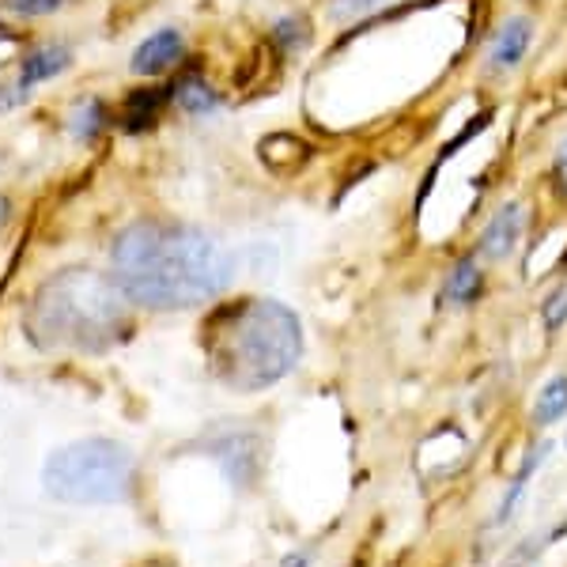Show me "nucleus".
<instances>
[{"label": "nucleus", "instance_id": "obj_1", "mask_svg": "<svg viewBox=\"0 0 567 567\" xmlns=\"http://www.w3.org/2000/svg\"><path fill=\"white\" fill-rule=\"evenodd\" d=\"M114 280L130 303L148 310H189L213 303L231 284L235 261L224 243L200 227L171 219H136L110 250Z\"/></svg>", "mask_w": 567, "mask_h": 567}, {"label": "nucleus", "instance_id": "obj_2", "mask_svg": "<svg viewBox=\"0 0 567 567\" xmlns=\"http://www.w3.org/2000/svg\"><path fill=\"white\" fill-rule=\"evenodd\" d=\"M208 371L235 393H258L288 379L303 360V322L280 299L219 303L200 326Z\"/></svg>", "mask_w": 567, "mask_h": 567}, {"label": "nucleus", "instance_id": "obj_3", "mask_svg": "<svg viewBox=\"0 0 567 567\" xmlns=\"http://www.w3.org/2000/svg\"><path fill=\"white\" fill-rule=\"evenodd\" d=\"M130 329V296L95 269H61L39 284L23 315V333L42 352H106Z\"/></svg>", "mask_w": 567, "mask_h": 567}, {"label": "nucleus", "instance_id": "obj_4", "mask_svg": "<svg viewBox=\"0 0 567 567\" xmlns=\"http://www.w3.org/2000/svg\"><path fill=\"white\" fill-rule=\"evenodd\" d=\"M42 484L61 503H125L136 488V458L114 439H80L53 451Z\"/></svg>", "mask_w": 567, "mask_h": 567}, {"label": "nucleus", "instance_id": "obj_5", "mask_svg": "<svg viewBox=\"0 0 567 567\" xmlns=\"http://www.w3.org/2000/svg\"><path fill=\"white\" fill-rule=\"evenodd\" d=\"M182 53H186V39H182V31H175V27H167V31H155L136 45L130 69L136 76H163V72L178 65Z\"/></svg>", "mask_w": 567, "mask_h": 567}, {"label": "nucleus", "instance_id": "obj_6", "mask_svg": "<svg viewBox=\"0 0 567 567\" xmlns=\"http://www.w3.org/2000/svg\"><path fill=\"white\" fill-rule=\"evenodd\" d=\"M526 227V208L523 205H503L496 216L488 219V227L481 231V258L488 261H503L507 254H515L518 239H523Z\"/></svg>", "mask_w": 567, "mask_h": 567}, {"label": "nucleus", "instance_id": "obj_7", "mask_svg": "<svg viewBox=\"0 0 567 567\" xmlns=\"http://www.w3.org/2000/svg\"><path fill=\"white\" fill-rule=\"evenodd\" d=\"M167 103H175V91L171 87H136L125 95L122 110H117V125H122L125 133L152 130L163 110H167Z\"/></svg>", "mask_w": 567, "mask_h": 567}, {"label": "nucleus", "instance_id": "obj_8", "mask_svg": "<svg viewBox=\"0 0 567 567\" xmlns=\"http://www.w3.org/2000/svg\"><path fill=\"white\" fill-rule=\"evenodd\" d=\"M529 42H534V20L526 16H511L507 23L499 27L496 42H492V53H488V65L492 69H515L518 61L526 58Z\"/></svg>", "mask_w": 567, "mask_h": 567}, {"label": "nucleus", "instance_id": "obj_9", "mask_svg": "<svg viewBox=\"0 0 567 567\" xmlns=\"http://www.w3.org/2000/svg\"><path fill=\"white\" fill-rule=\"evenodd\" d=\"M258 155L272 175H296V171L310 159V144L291 133H272L258 144Z\"/></svg>", "mask_w": 567, "mask_h": 567}, {"label": "nucleus", "instance_id": "obj_10", "mask_svg": "<svg viewBox=\"0 0 567 567\" xmlns=\"http://www.w3.org/2000/svg\"><path fill=\"white\" fill-rule=\"evenodd\" d=\"M481 288H484L481 265H477V258H473V254H465V258L454 261V269L446 272L443 299H446V303H454V307H470V303H477Z\"/></svg>", "mask_w": 567, "mask_h": 567}, {"label": "nucleus", "instance_id": "obj_11", "mask_svg": "<svg viewBox=\"0 0 567 567\" xmlns=\"http://www.w3.org/2000/svg\"><path fill=\"white\" fill-rule=\"evenodd\" d=\"M72 61V53L65 50V45H42V50L27 53L23 58V69H20V84L23 91H31L34 84H45V80H53L58 72H65Z\"/></svg>", "mask_w": 567, "mask_h": 567}, {"label": "nucleus", "instance_id": "obj_12", "mask_svg": "<svg viewBox=\"0 0 567 567\" xmlns=\"http://www.w3.org/2000/svg\"><path fill=\"white\" fill-rule=\"evenodd\" d=\"M175 103L186 110V114H213V110L219 106V91L213 84H205V80H197V76H189V80H178L175 87Z\"/></svg>", "mask_w": 567, "mask_h": 567}, {"label": "nucleus", "instance_id": "obj_13", "mask_svg": "<svg viewBox=\"0 0 567 567\" xmlns=\"http://www.w3.org/2000/svg\"><path fill=\"white\" fill-rule=\"evenodd\" d=\"M567 413V374H556V379L545 382V390L537 393L534 405V424H556Z\"/></svg>", "mask_w": 567, "mask_h": 567}, {"label": "nucleus", "instance_id": "obj_14", "mask_svg": "<svg viewBox=\"0 0 567 567\" xmlns=\"http://www.w3.org/2000/svg\"><path fill=\"white\" fill-rule=\"evenodd\" d=\"M106 122H110V114H106L103 99H87V103L76 106V114H72V133H76L80 141H95V136L106 130Z\"/></svg>", "mask_w": 567, "mask_h": 567}, {"label": "nucleus", "instance_id": "obj_15", "mask_svg": "<svg viewBox=\"0 0 567 567\" xmlns=\"http://www.w3.org/2000/svg\"><path fill=\"white\" fill-rule=\"evenodd\" d=\"M545 454H548V446H537V451H529L526 465H523V470H518L515 484H511V492H507V496H503V503H499V523H503V518H511V511L518 507V499H523V492H526L529 477H534V473H537V465L545 462Z\"/></svg>", "mask_w": 567, "mask_h": 567}, {"label": "nucleus", "instance_id": "obj_16", "mask_svg": "<svg viewBox=\"0 0 567 567\" xmlns=\"http://www.w3.org/2000/svg\"><path fill=\"white\" fill-rule=\"evenodd\" d=\"M272 42H277L284 53H299L310 42V23L303 16H288V20H280L272 27Z\"/></svg>", "mask_w": 567, "mask_h": 567}, {"label": "nucleus", "instance_id": "obj_17", "mask_svg": "<svg viewBox=\"0 0 567 567\" xmlns=\"http://www.w3.org/2000/svg\"><path fill=\"white\" fill-rule=\"evenodd\" d=\"M542 322L548 333H560V329L567 326V277L556 284V291L542 303Z\"/></svg>", "mask_w": 567, "mask_h": 567}, {"label": "nucleus", "instance_id": "obj_18", "mask_svg": "<svg viewBox=\"0 0 567 567\" xmlns=\"http://www.w3.org/2000/svg\"><path fill=\"white\" fill-rule=\"evenodd\" d=\"M65 4V0H8V12H16V16H50V12H58V8Z\"/></svg>", "mask_w": 567, "mask_h": 567}, {"label": "nucleus", "instance_id": "obj_19", "mask_svg": "<svg viewBox=\"0 0 567 567\" xmlns=\"http://www.w3.org/2000/svg\"><path fill=\"white\" fill-rule=\"evenodd\" d=\"M488 117H492V110H488V114H481V117H473V122L465 125V130H462V133L454 136V141H451V144H446V148H443V159H451V155H458V148H462V144H470L473 136H477V133L484 130V125H488Z\"/></svg>", "mask_w": 567, "mask_h": 567}, {"label": "nucleus", "instance_id": "obj_20", "mask_svg": "<svg viewBox=\"0 0 567 567\" xmlns=\"http://www.w3.org/2000/svg\"><path fill=\"white\" fill-rule=\"evenodd\" d=\"M27 99V91L16 84V87H0V114H4V110H12V106H20Z\"/></svg>", "mask_w": 567, "mask_h": 567}, {"label": "nucleus", "instance_id": "obj_21", "mask_svg": "<svg viewBox=\"0 0 567 567\" xmlns=\"http://www.w3.org/2000/svg\"><path fill=\"white\" fill-rule=\"evenodd\" d=\"M307 564H310V556L299 553V556H288V560H284L280 567H307Z\"/></svg>", "mask_w": 567, "mask_h": 567}, {"label": "nucleus", "instance_id": "obj_22", "mask_svg": "<svg viewBox=\"0 0 567 567\" xmlns=\"http://www.w3.org/2000/svg\"><path fill=\"white\" fill-rule=\"evenodd\" d=\"M8 216H12V205H8V197H0V227L8 224Z\"/></svg>", "mask_w": 567, "mask_h": 567}, {"label": "nucleus", "instance_id": "obj_23", "mask_svg": "<svg viewBox=\"0 0 567 567\" xmlns=\"http://www.w3.org/2000/svg\"><path fill=\"white\" fill-rule=\"evenodd\" d=\"M560 182H564V189H567V144H564V152H560Z\"/></svg>", "mask_w": 567, "mask_h": 567}]
</instances>
